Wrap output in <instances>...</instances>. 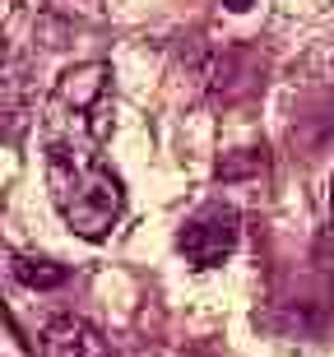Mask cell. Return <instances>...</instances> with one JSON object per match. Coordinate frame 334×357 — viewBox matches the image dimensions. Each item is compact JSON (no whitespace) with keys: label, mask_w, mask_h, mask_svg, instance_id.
<instances>
[{"label":"cell","mask_w":334,"mask_h":357,"mask_svg":"<svg viewBox=\"0 0 334 357\" xmlns=\"http://www.w3.org/2000/svg\"><path fill=\"white\" fill-rule=\"evenodd\" d=\"M237 237H241L237 209L204 204V209L195 213V218H186V227L176 232V251L186 255L190 269H218L227 255L237 251Z\"/></svg>","instance_id":"3957f363"},{"label":"cell","mask_w":334,"mask_h":357,"mask_svg":"<svg viewBox=\"0 0 334 357\" xmlns=\"http://www.w3.org/2000/svg\"><path fill=\"white\" fill-rule=\"evenodd\" d=\"M14 278L24 283V288H61L66 283V269L56 265V260H42V255H14Z\"/></svg>","instance_id":"5b68a950"},{"label":"cell","mask_w":334,"mask_h":357,"mask_svg":"<svg viewBox=\"0 0 334 357\" xmlns=\"http://www.w3.org/2000/svg\"><path fill=\"white\" fill-rule=\"evenodd\" d=\"M103 130H107V66L70 70L47 107V135L103 139Z\"/></svg>","instance_id":"7a4b0ae2"},{"label":"cell","mask_w":334,"mask_h":357,"mask_svg":"<svg viewBox=\"0 0 334 357\" xmlns=\"http://www.w3.org/2000/svg\"><path fill=\"white\" fill-rule=\"evenodd\" d=\"M330 232H334V176H330Z\"/></svg>","instance_id":"52a82bcc"},{"label":"cell","mask_w":334,"mask_h":357,"mask_svg":"<svg viewBox=\"0 0 334 357\" xmlns=\"http://www.w3.org/2000/svg\"><path fill=\"white\" fill-rule=\"evenodd\" d=\"M42 357H107V339L79 316H56L42 330Z\"/></svg>","instance_id":"277c9868"},{"label":"cell","mask_w":334,"mask_h":357,"mask_svg":"<svg viewBox=\"0 0 334 357\" xmlns=\"http://www.w3.org/2000/svg\"><path fill=\"white\" fill-rule=\"evenodd\" d=\"M47 190L66 227L84 241H103L126 213V185L89 135H47Z\"/></svg>","instance_id":"6da1fadb"},{"label":"cell","mask_w":334,"mask_h":357,"mask_svg":"<svg viewBox=\"0 0 334 357\" xmlns=\"http://www.w3.org/2000/svg\"><path fill=\"white\" fill-rule=\"evenodd\" d=\"M223 5H227V10H232V14H246V10H251V5H255V0H223Z\"/></svg>","instance_id":"8992f818"}]
</instances>
